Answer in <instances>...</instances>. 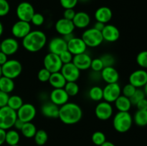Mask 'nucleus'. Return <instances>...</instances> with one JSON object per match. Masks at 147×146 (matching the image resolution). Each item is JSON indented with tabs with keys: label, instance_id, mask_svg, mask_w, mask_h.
<instances>
[{
	"label": "nucleus",
	"instance_id": "nucleus-1",
	"mask_svg": "<svg viewBox=\"0 0 147 146\" xmlns=\"http://www.w3.org/2000/svg\"><path fill=\"white\" fill-rule=\"evenodd\" d=\"M83 117V110L78 104L67 102L60 106L58 118L65 125H74L78 123Z\"/></svg>",
	"mask_w": 147,
	"mask_h": 146
},
{
	"label": "nucleus",
	"instance_id": "nucleus-2",
	"mask_svg": "<svg viewBox=\"0 0 147 146\" xmlns=\"http://www.w3.org/2000/svg\"><path fill=\"white\" fill-rule=\"evenodd\" d=\"M47 43V36L40 30L31 31L25 37L22 39L23 47L30 52H40Z\"/></svg>",
	"mask_w": 147,
	"mask_h": 146
},
{
	"label": "nucleus",
	"instance_id": "nucleus-3",
	"mask_svg": "<svg viewBox=\"0 0 147 146\" xmlns=\"http://www.w3.org/2000/svg\"><path fill=\"white\" fill-rule=\"evenodd\" d=\"M133 123V117L129 112H118L113 119V127L116 131L120 133L129 131Z\"/></svg>",
	"mask_w": 147,
	"mask_h": 146
},
{
	"label": "nucleus",
	"instance_id": "nucleus-4",
	"mask_svg": "<svg viewBox=\"0 0 147 146\" xmlns=\"http://www.w3.org/2000/svg\"><path fill=\"white\" fill-rule=\"evenodd\" d=\"M17 119V112L8 106L0 108V128L4 130L11 129Z\"/></svg>",
	"mask_w": 147,
	"mask_h": 146
},
{
	"label": "nucleus",
	"instance_id": "nucleus-5",
	"mask_svg": "<svg viewBox=\"0 0 147 146\" xmlns=\"http://www.w3.org/2000/svg\"><path fill=\"white\" fill-rule=\"evenodd\" d=\"M81 38L87 47H91V48L98 47L103 42L101 31L96 29L93 27L86 29L83 31Z\"/></svg>",
	"mask_w": 147,
	"mask_h": 146
},
{
	"label": "nucleus",
	"instance_id": "nucleus-6",
	"mask_svg": "<svg viewBox=\"0 0 147 146\" xmlns=\"http://www.w3.org/2000/svg\"><path fill=\"white\" fill-rule=\"evenodd\" d=\"M2 75L10 79H16L22 72V65L17 60H8L1 66Z\"/></svg>",
	"mask_w": 147,
	"mask_h": 146
},
{
	"label": "nucleus",
	"instance_id": "nucleus-7",
	"mask_svg": "<svg viewBox=\"0 0 147 146\" xmlns=\"http://www.w3.org/2000/svg\"><path fill=\"white\" fill-rule=\"evenodd\" d=\"M43 64H44L45 68L47 69L51 73L60 72L63 65L60 56L50 52L45 56Z\"/></svg>",
	"mask_w": 147,
	"mask_h": 146
},
{
	"label": "nucleus",
	"instance_id": "nucleus-8",
	"mask_svg": "<svg viewBox=\"0 0 147 146\" xmlns=\"http://www.w3.org/2000/svg\"><path fill=\"white\" fill-rule=\"evenodd\" d=\"M34 13L35 11L33 6L27 1H22L20 3L16 9V14L19 20L27 22H30Z\"/></svg>",
	"mask_w": 147,
	"mask_h": 146
},
{
	"label": "nucleus",
	"instance_id": "nucleus-9",
	"mask_svg": "<svg viewBox=\"0 0 147 146\" xmlns=\"http://www.w3.org/2000/svg\"><path fill=\"white\" fill-rule=\"evenodd\" d=\"M103 100L109 103H113L121 94V87L118 82L107 84L103 88Z\"/></svg>",
	"mask_w": 147,
	"mask_h": 146
},
{
	"label": "nucleus",
	"instance_id": "nucleus-10",
	"mask_svg": "<svg viewBox=\"0 0 147 146\" xmlns=\"http://www.w3.org/2000/svg\"><path fill=\"white\" fill-rule=\"evenodd\" d=\"M37 114L36 107L31 103H24L17 111V118L24 123L32 122Z\"/></svg>",
	"mask_w": 147,
	"mask_h": 146
},
{
	"label": "nucleus",
	"instance_id": "nucleus-11",
	"mask_svg": "<svg viewBox=\"0 0 147 146\" xmlns=\"http://www.w3.org/2000/svg\"><path fill=\"white\" fill-rule=\"evenodd\" d=\"M95 114L98 120L103 121L109 120L113 114L111 103L106 101L99 102L95 108Z\"/></svg>",
	"mask_w": 147,
	"mask_h": 146
},
{
	"label": "nucleus",
	"instance_id": "nucleus-12",
	"mask_svg": "<svg viewBox=\"0 0 147 146\" xmlns=\"http://www.w3.org/2000/svg\"><path fill=\"white\" fill-rule=\"evenodd\" d=\"M31 31L30 22L21 21V20H18L17 21H16L11 27V33L14 38L17 39L22 40Z\"/></svg>",
	"mask_w": 147,
	"mask_h": 146
},
{
	"label": "nucleus",
	"instance_id": "nucleus-13",
	"mask_svg": "<svg viewBox=\"0 0 147 146\" xmlns=\"http://www.w3.org/2000/svg\"><path fill=\"white\" fill-rule=\"evenodd\" d=\"M60 72L67 82H76L80 76V70L73 62L63 64Z\"/></svg>",
	"mask_w": 147,
	"mask_h": 146
},
{
	"label": "nucleus",
	"instance_id": "nucleus-14",
	"mask_svg": "<svg viewBox=\"0 0 147 146\" xmlns=\"http://www.w3.org/2000/svg\"><path fill=\"white\" fill-rule=\"evenodd\" d=\"M129 83L136 88H142L147 82V72L144 69L134 71L129 76Z\"/></svg>",
	"mask_w": 147,
	"mask_h": 146
},
{
	"label": "nucleus",
	"instance_id": "nucleus-15",
	"mask_svg": "<svg viewBox=\"0 0 147 146\" xmlns=\"http://www.w3.org/2000/svg\"><path fill=\"white\" fill-rule=\"evenodd\" d=\"M49 52L60 55L62 52L67 50V43L63 37H53L48 43Z\"/></svg>",
	"mask_w": 147,
	"mask_h": 146
},
{
	"label": "nucleus",
	"instance_id": "nucleus-16",
	"mask_svg": "<svg viewBox=\"0 0 147 146\" xmlns=\"http://www.w3.org/2000/svg\"><path fill=\"white\" fill-rule=\"evenodd\" d=\"M55 28L56 31L63 37L66 34L73 33L76 27L72 20L61 18L56 21Z\"/></svg>",
	"mask_w": 147,
	"mask_h": 146
},
{
	"label": "nucleus",
	"instance_id": "nucleus-17",
	"mask_svg": "<svg viewBox=\"0 0 147 146\" xmlns=\"http://www.w3.org/2000/svg\"><path fill=\"white\" fill-rule=\"evenodd\" d=\"M19 42L16 38L8 37L0 42V50L7 56L15 54L19 50Z\"/></svg>",
	"mask_w": 147,
	"mask_h": 146
},
{
	"label": "nucleus",
	"instance_id": "nucleus-18",
	"mask_svg": "<svg viewBox=\"0 0 147 146\" xmlns=\"http://www.w3.org/2000/svg\"><path fill=\"white\" fill-rule=\"evenodd\" d=\"M68 94L64 90V88L53 89L50 94V101L57 106H62L68 102Z\"/></svg>",
	"mask_w": 147,
	"mask_h": 146
},
{
	"label": "nucleus",
	"instance_id": "nucleus-19",
	"mask_svg": "<svg viewBox=\"0 0 147 146\" xmlns=\"http://www.w3.org/2000/svg\"><path fill=\"white\" fill-rule=\"evenodd\" d=\"M103 41L108 42H115L120 37V31L116 26L106 24L101 31Z\"/></svg>",
	"mask_w": 147,
	"mask_h": 146
},
{
	"label": "nucleus",
	"instance_id": "nucleus-20",
	"mask_svg": "<svg viewBox=\"0 0 147 146\" xmlns=\"http://www.w3.org/2000/svg\"><path fill=\"white\" fill-rule=\"evenodd\" d=\"M86 50H87V46L81 37L79 38V37H74L67 42V50L73 56L86 52Z\"/></svg>",
	"mask_w": 147,
	"mask_h": 146
},
{
	"label": "nucleus",
	"instance_id": "nucleus-21",
	"mask_svg": "<svg viewBox=\"0 0 147 146\" xmlns=\"http://www.w3.org/2000/svg\"><path fill=\"white\" fill-rule=\"evenodd\" d=\"M92 58L86 52L76 54L73 56L72 62L76 65V67L79 70H87L90 68Z\"/></svg>",
	"mask_w": 147,
	"mask_h": 146
},
{
	"label": "nucleus",
	"instance_id": "nucleus-22",
	"mask_svg": "<svg viewBox=\"0 0 147 146\" xmlns=\"http://www.w3.org/2000/svg\"><path fill=\"white\" fill-rule=\"evenodd\" d=\"M100 77L107 84L116 83L119 80V73L115 67H106L100 72Z\"/></svg>",
	"mask_w": 147,
	"mask_h": 146
},
{
	"label": "nucleus",
	"instance_id": "nucleus-23",
	"mask_svg": "<svg viewBox=\"0 0 147 146\" xmlns=\"http://www.w3.org/2000/svg\"><path fill=\"white\" fill-rule=\"evenodd\" d=\"M60 107L52 102L51 101H46L41 106V113L43 116L48 118H58Z\"/></svg>",
	"mask_w": 147,
	"mask_h": 146
},
{
	"label": "nucleus",
	"instance_id": "nucleus-24",
	"mask_svg": "<svg viewBox=\"0 0 147 146\" xmlns=\"http://www.w3.org/2000/svg\"><path fill=\"white\" fill-rule=\"evenodd\" d=\"M72 21L76 28L86 29L90 24V17L85 11H78L76 13V15Z\"/></svg>",
	"mask_w": 147,
	"mask_h": 146
},
{
	"label": "nucleus",
	"instance_id": "nucleus-25",
	"mask_svg": "<svg viewBox=\"0 0 147 146\" xmlns=\"http://www.w3.org/2000/svg\"><path fill=\"white\" fill-rule=\"evenodd\" d=\"M96 21L103 23L106 24L111 20L113 17V13L111 9L108 7H99L96 11L94 14Z\"/></svg>",
	"mask_w": 147,
	"mask_h": 146
},
{
	"label": "nucleus",
	"instance_id": "nucleus-26",
	"mask_svg": "<svg viewBox=\"0 0 147 146\" xmlns=\"http://www.w3.org/2000/svg\"><path fill=\"white\" fill-rule=\"evenodd\" d=\"M48 82L50 85L54 89L64 88L65 85L67 82L66 80L60 72L51 73V75H50Z\"/></svg>",
	"mask_w": 147,
	"mask_h": 146
},
{
	"label": "nucleus",
	"instance_id": "nucleus-27",
	"mask_svg": "<svg viewBox=\"0 0 147 146\" xmlns=\"http://www.w3.org/2000/svg\"><path fill=\"white\" fill-rule=\"evenodd\" d=\"M116 108L119 112H129L131 107V102L129 97L121 94L114 102Z\"/></svg>",
	"mask_w": 147,
	"mask_h": 146
},
{
	"label": "nucleus",
	"instance_id": "nucleus-28",
	"mask_svg": "<svg viewBox=\"0 0 147 146\" xmlns=\"http://www.w3.org/2000/svg\"><path fill=\"white\" fill-rule=\"evenodd\" d=\"M14 80L3 75L0 77V90L2 92L9 94L14 90Z\"/></svg>",
	"mask_w": 147,
	"mask_h": 146
},
{
	"label": "nucleus",
	"instance_id": "nucleus-29",
	"mask_svg": "<svg viewBox=\"0 0 147 146\" xmlns=\"http://www.w3.org/2000/svg\"><path fill=\"white\" fill-rule=\"evenodd\" d=\"M133 121L139 127H144L147 125V110H139L135 113L133 117Z\"/></svg>",
	"mask_w": 147,
	"mask_h": 146
},
{
	"label": "nucleus",
	"instance_id": "nucleus-30",
	"mask_svg": "<svg viewBox=\"0 0 147 146\" xmlns=\"http://www.w3.org/2000/svg\"><path fill=\"white\" fill-rule=\"evenodd\" d=\"M37 130V127L34 125V124H33L32 122H27V123H24L20 131L22 135L26 138H32L34 137Z\"/></svg>",
	"mask_w": 147,
	"mask_h": 146
},
{
	"label": "nucleus",
	"instance_id": "nucleus-31",
	"mask_svg": "<svg viewBox=\"0 0 147 146\" xmlns=\"http://www.w3.org/2000/svg\"><path fill=\"white\" fill-rule=\"evenodd\" d=\"M20 140V135L17 130L9 129L8 131H6L5 143H7L9 146L18 145Z\"/></svg>",
	"mask_w": 147,
	"mask_h": 146
},
{
	"label": "nucleus",
	"instance_id": "nucleus-32",
	"mask_svg": "<svg viewBox=\"0 0 147 146\" xmlns=\"http://www.w3.org/2000/svg\"><path fill=\"white\" fill-rule=\"evenodd\" d=\"M88 96L90 99L95 102H100L103 100V88L99 86H93L89 90Z\"/></svg>",
	"mask_w": 147,
	"mask_h": 146
},
{
	"label": "nucleus",
	"instance_id": "nucleus-33",
	"mask_svg": "<svg viewBox=\"0 0 147 146\" xmlns=\"http://www.w3.org/2000/svg\"><path fill=\"white\" fill-rule=\"evenodd\" d=\"M23 104H24V102H23L22 98L20 96L11 95L9 96V97L7 106L17 112L22 107Z\"/></svg>",
	"mask_w": 147,
	"mask_h": 146
},
{
	"label": "nucleus",
	"instance_id": "nucleus-34",
	"mask_svg": "<svg viewBox=\"0 0 147 146\" xmlns=\"http://www.w3.org/2000/svg\"><path fill=\"white\" fill-rule=\"evenodd\" d=\"M34 140L37 145H44L48 140V135H47V132L44 130H37L34 136Z\"/></svg>",
	"mask_w": 147,
	"mask_h": 146
},
{
	"label": "nucleus",
	"instance_id": "nucleus-35",
	"mask_svg": "<svg viewBox=\"0 0 147 146\" xmlns=\"http://www.w3.org/2000/svg\"><path fill=\"white\" fill-rule=\"evenodd\" d=\"M64 90L69 97H74L78 94L80 88L76 82H67L64 87Z\"/></svg>",
	"mask_w": 147,
	"mask_h": 146
},
{
	"label": "nucleus",
	"instance_id": "nucleus-36",
	"mask_svg": "<svg viewBox=\"0 0 147 146\" xmlns=\"http://www.w3.org/2000/svg\"><path fill=\"white\" fill-rule=\"evenodd\" d=\"M92 142L97 146H100L106 141V135L100 131H96L92 135Z\"/></svg>",
	"mask_w": 147,
	"mask_h": 146
},
{
	"label": "nucleus",
	"instance_id": "nucleus-37",
	"mask_svg": "<svg viewBox=\"0 0 147 146\" xmlns=\"http://www.w3.org/2000/svg\"><path fill=\"white\" fill-rule=\"evenodd\" d=\"M136 63L144 70L147 69V50L140 52L136 56Z\"/></svg>",
	"mask_w": 147,
	"mask_h": 146
},
{
	"label": "nucleus",
	"instance_id": "nucleus-38",
	"mask_svg": "<svg viewBox=\"0 0 147 146\" xmlns=\"http://www.w3.org/2000/svg\"><path fill=\"white\" fill-rule=\"evenodd\" d=\"M145 97H146V95H145V93L144 92V90H142L141 88H137L136 90V91H135V92L134 93L133 95L129 99H130L132 105L133 104L134 105H136L140 100L145 98Z\"/></svg>",
	"mask_w": 147,
	"mask_h": 146
},
{
	"label": "nucleus",
	"instance_id": "nucleus-39",
	"mask_svg": "<svg viewBox=\"0 0 147 146\" xmlns=\"http://www.w3.org/2000/svg\"><path fill=\"white\" fill-rule=\"evenodd\" d=\"M103 62L104 67H113L115 64V58L112 54H104L100 57Z\"/></svg>",
	"mask_w": 147,
	"mask_h": 146
},
{
	"label": "nucleus",
	"instance_id": "nucleus-40",
	"mask_svg": "<svg viewBox=\"0 0 147 146\" xmlns=\"http://www.w3.org/2000/svg\"><path fill=\"white\" fill-rule=\"evenodd\" d=\"M50 75H51V72H49L47 69L43 67L39 70L37 73V79L42 82H47L49 81Z\"/></svg>",
	"mask_w": 147,
	"mask_h": 146
},
{
	"label": "nucleus",
	"instance_id": "nucleus-41",
	"mask_svg": "<svg viewBox=\"0 0 147 146\" xmlns=\"http://www.w3.org/2000/svg\"><path fill=\"white\" fill-rule=\"evenodd\" d=\"M104 66H103V62H102L100 58H95L92 60L91 64H90V68L92 71L96 72H100L103 70Z\"/></svg>",
	"mask_w": 147,
	"mask_h": 146
},
{
	"label": "nucleus",
	"instance_id": "nucleus-42",
	"mask_svg": "<svg viewBox=\"0 0 147 146\" xmlns=\"http://www.w3.org/2000/svg\"><path fill=\"white\" fill-rule=\"evenodd\" d=\"M136 89L137 88H136L134 86H133L132 84H131L130 83H129V84H126V85L121 89V94H123V95H124L125 97L130 98V97L133 95L134 93L135 92Z\"/></svg>",
	"mask_w": 147,
	"mask_h": 146
},
{
	"label": "nucleus",
	"instance_id": "nucleus-43",
	"mask_svg": "<svg viewBox=\"0 0 147 146\" xmlns=\"http://www.w3.org/2000/svg\"><path fill=\"white\" fill-rule=\"evenodd\" d=\"M30 22L34 26L37 27H40V26L42 25L45 22V17L40 13H34L33 17H32V19Z\"/></svg>",
	"mask_w": 147,
	"mask_h": 146
},
{
	"label": "nucleus",
	"instance_id": "nucleus-44",
	"mask_svg": "<svg viewBox=\"0 0 147 146\" xmlns=\"http://www.w3.org/2000/svg\"><path fill=\"white\" fill-rule=\"evenodd\" d=\"M10 5L7 0H0V17H4L9 12Z\"/></svg>",
	"mask_w": 147,
	"mask_h": 146
},
{
	"label": "nucleus",
	"instance_id": "nucleus-45",
	"mask_svg": "<svg viewBox=\"0 0 147 146\" xmlns=\"http://www.w3.org/2000/svg\"><path fill=\"white\" fill-rule=\"evenodd\" d=\"M59 56H60V58L63 64L70 63L73 62V55L68 51V50H66V51L62 52Z\"/></svg>",
	"mask_w": 147,
	"mask_h": 146
},
{
	"label": "nucleus",
	"instance_id": "nucleus-46",
	"mask_svg": "<svg viewBox=\"0 0 147 146\" xmlns=\"http://www.w3.org/2000/svg\"><path fill=\"white\" fill-rule=\"evenodd\" d=\"M78 0H60V3L62 7L66 9H74V7L77 5Z\"/></svg>",
	"mask_w": 147,
	"mask_h": 146
},
{
	"label": "nucleus",
	"instance_id": "nucleus-47",
	"mask_svg": "<svg viewBox=\"0 0 147 146\" xmlns=\"http://www.w3.org/2000/svg\"><path fill=\"white\" fill-rule=\"evenodd\" d=\"M9 95L7 93L0 90V108L7 105Z\"/></svg>",
	"mask_w": 147,
	"mask_h": 146
},
{
	"label": "nucleus",
	"instance_id": "nucleus-48",
	"mask_svg": "<svg viewBox=\"0 0 147 146\" xmlns=\"http://www.w3.org/2000/svg\"><path fill=\"white\" fill-rule=\"evenodd\" d=\"M76 13L74 9H66L63 13V18L69 20H73L76 15Z\"/></svg>",
	"mask_w": 147,
	"mask_h": 146
},
{
	"label": "nucleus",
	"instance_id": "nucleus-49",
	"mask_svg": "<svg viewBox=\"0 0 147 146\" xmlns=\"http://www.w3.org/2000/svg\"><path fill=\"white\" fill-rule=\"evenodd\" d=\"M136 107L138 110H147V99L145 98L142 99V100L139 102L137 104H136Z\"/></svg>",
	"mask_w": 147,
	"mask_h": 146
},
{
	"label": "nucleus",
	"instance_id": "nucleus-50",
	"mask_svg": "<svg viewBox=\"0 0 147 146\" xmlns=\"http://www.w3.org/2000/svg\"><path fill=\"white\" fill-rule=\"evenodd\" d=\"M24 123L23 121H22L21 120H20V119L17 118V120H16L15 123H14V126L13 127H15L16 130H21V129L22 128L23 125H24Z\"/></svg>",
	"mask_w": 147,
	"mask_h": 146
},
{
	"label": "nucleus",
	"instance_id": "nucleus-51",
	"mask_svg": "<svg viewBox=\"0 0 147 146\" xmlns=\"http://www.w3.org/2000/svg\"><path fill=\"white\" fill-rule=\"evenodd\" d=\"M8 60L7 55L0 50V66H2Z\"/></svg>",
	"mask_w": 147,
	"mask_h": 146
},
{
	"label": "nucleus",
	"instance_id": "nucleus-52",
	"mask_svg": "<svg viewBox=\"0 0 147 146\" xmlns=\"http://www.w3.org/2000/svg\"><path fill=\"white\" fill-rule=\"evenodd\" d=\"M5 137H6V130L0 128V145L4 144L5 143Z\"/></svg>",
	"mask_w": 147,
	"mask_h": 146
},
{
	"label": "nucleus",
	"instance_id": "nucleus-53",
	"mask_svg": "<svg viewBox=\"0 0 147 146\" xmlns=\"http://www.w3.org/2000/svg\"><path fill=\"white\" fill-rule=\"evenodd\" d=\"M105 25H106V24H103V23L99 22V21H96V22L94 24L93 28H95L96 29L98 30V31H101L102 30H103V29L104 28Z\"/></svg>",
	"mask_w": 147,
	"mask_h": 146
},
{
	"label": "nucleus",
	"instance_id": "nucleus-54",
	"mask_svg": "<svg viewBox=\"0 0 147 146\" xmlns=\"http://www.w3.org/2000/svg\"><path fill=\"white\" fill-rule=\"evenodd\" d=\"M75 36H74V34H73V33H71V34H66V35H65V36H63V38L64 39V40H65L67 43L69 41H70V40H71Z\"/></svg>",
	"mask_w": 147,
	"mask_h": 146
},
{
	"label": "nucleus",
	"instance_id": "nucleus-55",
	"mask_svg": "<svg viewBox=\"0 0 147 146\" xmlns=\"http://www.w3.org/2000/svg\"><path fill=\"white\" fill-rule=\"evenodd\" d=\"M100 146H116L113 143L110 141H106L103 144H102Z\"/></svg>",
	"mask_w": 147,
	"mask_h": 146
},
{
	"label": "nucleus",
	"instance_id": "nucleus-56",
	"mask_svg": "<svg viewBox=\"0 0 147 146\" xmlns=\"http://www.w3.org/2000/svg\"><path fill=\"white\" fill-rule=\"evenodd\" d=\"M3 31H4V27H3V24L0 21V37L3 34Z\"/></svg>",
	"mask_w": 147,
	"mask_h": 146
},
{
	"label": "nucleus",
	"instance_id": "nucleus-57",
	"mask_svg": "<svg viewBox=\"0 0 147 146\" xmlns=\"http://www.w3.org/2000/svg\"><path fill=\"white\" fill-rule=\"evenodd\" d=\"M143 87H144L143 90H144V93H145V95H146L147 97V82L146 83V84H145V85Z\"/></svg>",
	"mask_w": 147,
	"mask_h": 146
},
{
	"label": "nucleus",
	"instance_id": "nucleus-58",
	"mask_svg": "<svg viewBox=\"0 0 147 146\" xmlns=\"http://www.w3.org/2000/svg\"><path fill=\"white\" fill-rule=\"evenodd\" d=\"M2 76V72H1V66H0V77Z\"/></svg>",
	"mask_w": 147,
	"mask_h": 146
},
{
	"label": "nucleus",
	"instance_id": "nucleus-59",
	"mask_svg": "<svg viewBox=\"0 0 147 146\" xmlns=\"http://www.w3.org/2000/svg\"><path fill=\"white\" fill-rule=\"evenodd\" d=\"M81 1V2H86V1H89V0H78V1Z\"/></svg>",
	"mask_w": 147,
	"mask_h": 146
},
{
	"label": "nucleus",
	"instance_id": "nucleus-60",
	"mask_svg": "<svg viewBox=\"0 0 147 146\" xmlns=\"http://www.w3.org/2000/svg\"><path fill=\"white\" fill-rule=\"evenodd\" d=\"M12 146H20V145H12Z\"/></svg>",
	"mask_w": 147,
	"mask_h": 146
},
{
	"label": "nucleus",
	"instance_id": "nucleus-61",
	"mask_svg": "<svg viewBox=\"0 0 147 146\" xmlns=\"http://www.w3.org/2000/svg\"></svg>",
	"mask_w": 147,
	"mask_h": 146
}]
</instances>
